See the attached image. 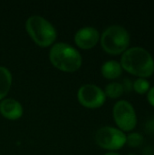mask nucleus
I'll return each mask as SVG.
<instances>
[{"label":"nucleus","mask_w":154,"mask_h":155,"mask_svg":"<svg viewBox=\"0 0 154 155\" xmlns=\"http://www.w3.org/2000/svg\"><path fill=\"white\" fill-rule=\"evenodd\" d=\"M95 142L103 149L116 151L126 144V135L117 128L105 126L96 132Z\"/></svg>","instance_id":"423d86ee"},{"label":"nucleus","mask_w":154,"mask_h":155,"mask_svg":"<svg viewBox=\"0 0 154 155\" xmlns=\"http://www.w3.org/2000/svg\"><path fill=\"white\" fill-rule=\"evenodd\" d=\"M145 131L149 134H154V115L148 120L145 124Z\"/></svg>","instance_id":"2eb2a0df"},{"label":"nucleus","mask_w":154,"mask_h":155,"mask_svg":"<svg viewBox=\"0 0 154 155\" xmlns=\"http://www.w3.org/2000/svg\"><path fill=\"white\" fill-rule=\"evenodd\" d=\"M25 28L34 42L41 47L50 46L57 36L54 25L40 15L30 16L26 20Z\"/></svg>","instance_id":"7ed1b4c3"},{"label":"nucleus","mask_w":154,"mask_h":155,"mask_svg":"<svg viewBox=\"0 0 154 155\" xmlns=\"http://www.w3.org/2000/svg\"><path fill=\"white\" fill-rule=\"evenodd\" d=\"M103 49L110 54H123L130 44V35L128 31L121 25H111L106 28L100 36Z\"/></svg>","instance_id":"20e7f679"},{"label":"nucleus","mask_w":154,"mask_h":155,"mask_svg":"<svg viewBox=\"0 0 154 155\" xmlns=\"http://www.w3.org/2000/svg\"><path fill=\"white\" fill-rule=\"evenodd\" d=\"M113 115L119 130L123 132L133 131L137 124V116L133 106L125 100L118 101L113 109Z\"/></svg>","instance_id":"39448f33"},{"label":"nucleus","mask_w":154,"mask_h":155,"mask_svg":"<svg viewBox=\"0 0 154 155\" xmlns=\"http://www.w3.org/2000/svg\"><path fill=\"white\" fill-rule=\"evenodd\" d=\"M77 98L83 106L95 109L104 104L106 96L99 86L95 84H84L78 90Z\"/></svg>","instance_id":"0eeeda50"},{"label":"nucleus","mask_w":154,"mask_h":155,"mask_svg":"<svg viewBox=\"0 0 154 155\" xmlns=\"http://www.w3.org/2000/svg\"><path fill=\"white\" fill-rule=\"evenodd\" d=\"M104 155H120L119 153H106V154Z\"/></svg>","instance_id":"f3484780"},{"label":"nucleus","mask_w":154,"mask_h":155,"mask_svg":"<svg viewBox=\"0 0 154 155\" xmlns=\"http://www.w3.org/2000/svg\"><path fill=\"white\" fill-rule=\"evenodd\" d=\"M143 143V137L141 134L139 133H132L126 136V143L132 147V148H136L142 145Z\"/></svg>","instance_id":"4468645a"},{"label":"nucleus","mask_w":154,"mask_h":155,"mask_svg":"<svg viewBox=\"0 0 154 155\" xmlns=\"http://www.w3.org/2000/svg\"><path fill=\"white\" fill-rule=\"evenodd\" d=\"M23 106L12 98L5 99L0 103V114L8 120H17L23 115Z\"/></svg>","instance_id":"1a4fd4ad"},{"label":"nucleus","mask_w":154,"mask_h":155,"mask_svg":"<svg viewBox=\"0 0 154 155\" xmlns=\"http://www.w3.org/2000/svg\"><path fill=\"white\" fill-rule=\"evenodd\" d=\"M101 72L104 78L109 80H114L121 76L123 73V68L119 62L110 60L103 64Z\"/></svg>","instance_id":"9d476101"},{"label":"nucleus","mask_w":154,"mask_h":155,"mask_svg":"<svg viewBox=\"0 0 154 155\" xmlns=\"http://www.w3.org/2000/svg\"><path fill=\"white\" fill-rule=\"evenodd\" d=\"M49 59L55 68L66 73L77 71L83 62L81 54L65 43L54 44L49 52Z\"/></svg>","instance_id":"f03ea898"},{"label":"nucleus","mask_w":154,"mask_h":155,"mask_svg":"<svg viewBox=\"0 0 154 155\" xmlns=\"http://www.w3.org/2000/svg\"><path fill=\"white\" fill-rule=\"evenodd\" d=\"M147 100L149 102V104L154 107V86L151 87L150 90L147 93Z\"/></svg>","instance_id":"dca6fc26"},{"label":"nucleus","mask_w":154,"mask_h":155,"mask_svg":"<svg viewBox=\"0 0 154 155\" xmlns=\"http://www.w3.org/2000/svg\"><path fill=\"white\" fill-rule=\"evenodd\" d=\"M100 40L98 30L92 26H86L79 29L74 35L76 45L82 49H91L94 47Z\"/></svg>","instance_id":"6e6552de"},{"label":"nucleus","mask_w":154,"mask_h":155,"mask_svg":"<svg viewBox=\"0 0 154 155\" xmlns=\"http://www.w3.org/2000/svg\"><path fill=\"white\" fill-rule=\"evenodd\" d=\"M122 68L139 78H147L153 74L154 59L144 48L136 46L127 49L121 58Z\"/></svg>","instance_id":"f257e3e1"},{"label":"nucleus","mask_w":154,"mask_h":155,"mask_svg":"<svg viewBox=\"0 0 154 155\" xmlns=\"http://www.w3.org/2000/svg\"><path fill=\"white\" fill-rule=\"evenodd\" d=\"M105 96H108L112 99H116L119 98L123 95L124 93L123 84L117 82H113L105 87V90L103 91Z\"/></svg>","instance_id":"f8f14e48"},{"label":"nucleus","mask_w":154,"mask_h":155,"mask_svg":"<svg viewBox=\"0 0 154 155\" xmlns=\"http://www.w3.org/2000/svg\"><path fill=\"white\" fill-rule=\"evenodd\" d=\"M12 84V75L10 71L4 67L0 66V100L6 96Z\"/></svg>","instance_id":"9b49d317"},{"label":"nucleus","mask_w":154,"mask_h":155,"mask_svg":"<svg viewBox=\"0 0 154 155\" xmlns=\"http://www.w3.org/2000/svg\"><path fill=\"white\" fill-rule=\"evenodd\" d=\"M133 88L137 94H147L148 91L150 90L151 84L149 81H147L145 78H138L133 82Z\"/></svg>","instance_id":"ddd939ff"}]
</instances>
